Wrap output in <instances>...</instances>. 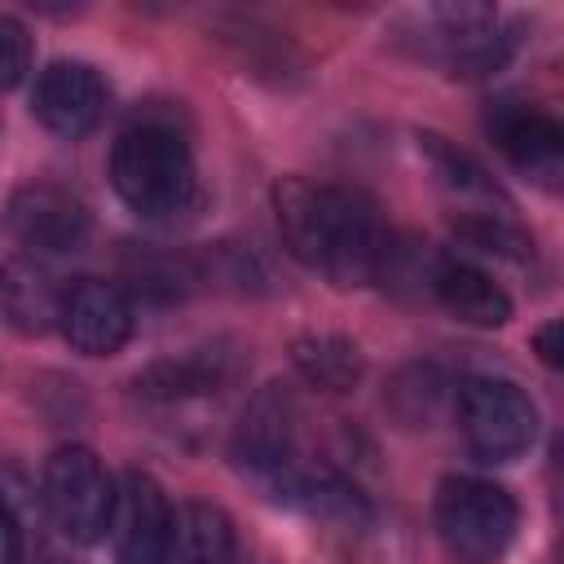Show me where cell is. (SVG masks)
Masks as SVG:
<instances>
[{
	"instance_id": "obj_1",
	"label": "cell",
	"mask_w": 564,
	"mask_h": 564,
	"mask_svg": "<svg viewBox=\"0 0 564 564\" xmlns=\"http://www.w3.org/2000/svg\"><path fill=\"white\" fill-rule=\"evenodd\" d=\"M273 212L291 256L326 273L335 286H366L379 278L392 238L366 194L286 176L273 189Z\"/></svg>"
},
{
	"instance_id": "obj_2",
	"label": "cell",
	"mask_w": 564,
	"mask_h": 564,
	"mask_svg": "<svg viewBox=\"0 0 564 564\" xmlns=\"http://www.w3.org/2000/svg\"><path fill=\"white\" fill-rule=\"evenodd\" d=\"M110 185L141 220H176L198 203L189 145L159 123L128 128L110 150Z\"/></svg>"
},
{
	"instance_id": "obj_3",
	"label": "cell",
	"mask_w": 564,
	"mask_h": 564,
	"mask_svg": "<svg viewBox=\"0 0 564 564\" xmlns=\"http://www.w3.org/2000/svg\"><path fill=\"white\" fill-rule=\"evenodd\" d=\"M520 524L516 498L480 476H449L436 489V533L463 564H494L511 546Z\"/></svg>"
},
{
	"instance_id": "obj_4",
	"label": "cell",
	"mask_w": 564,
	"mask_h": 564,
	"mask_svg": "<svg viewBox=\"0 0 564 564\" xmlns=\"http://www.w3.org/2000/svg\"><path fill=\"white\" fill-rule=\"evenodd\" d=\"M458 427L476 458L485 463H511L520 458L538 436V410L524 388L511 379L476 375L458 388Z\"/></svg>"
},
{
	"instance_id": "obj_5",
	"label": "cell",
	"mask_w": 564,
	"mask_h": 564,
	"mask_svg": "<svg viewBox=\"0 0 564 564\" xmlns=\"http://www.w3.org/2000/svg\"><path fill=\"white\" fill-rule=\"evenodd\" d=\"M44 507L70 542H97L110 524L115 485L101 458L84 445H66L44 463Z\"/></svg>"
},
{
	"instance_id": "obj_6",
	"label": "cell",
	"mask_w": 564,
	"mask_h": 564,
	"mask_svg": "<svg viewBox=\"0 0 564 564\" xmlns=\"http://www.w3.org/2000/svg\"><path fill=\"white\" fill-rule=\"evenodd\" d=\"M106 79L88 66V62H53L40 70L35 93H31V110L35 119L53 132V137H88L101 115H106Z\"/></svg>"
},
{
	"instance_id": "obj_7",
	"label": "cell",
	"mask_w": 564,
	"mask_h": 564,
	"mask_svg": "<svg viewBox=\"0 0 564 564\" xmlns=\"http://www.w3.org/2000/svg\"><path fill=\"white\" fill-rule=\"evenodd\" d=\"M57 326L84 357H110L132 335V304L115 282L84 278L57 300Z\"/></svg>"
},
{
	"instance_id": "obj_8",
	"label": "cell",
	"mask_w": 564,
	"mask_h": 564,
	"mask_svg": "<svg viewBox=\"0 0 564 564\" xmlns=\"http://www.w3.org/2000/svg\"><path fill=\"white\" fill-rule=\"evenodd\" d=\"M167 520H172V507H167L159 480L145 471H128L115 485V507H110V524H106L119 564H159Z\"/></svg>"
},
{
	"instance_id": "obj_9",
	"label": "cell",
	"mask_w": 564,
	"mask_h": 564,
	"mask_svg": "<svg viewBox=\"0 0 564 564\" xmlns=\"http://www.w3.org/2000/svg\"><path fill=\"white\" fill-rule=\"evenodd\" d=\"M9 229L31 251H75L88 238V207L70 189L35 181L9 198Z\"/></svg>"
},
{
	"instance_id": "obj_10",
	"label": "cell",
	"mask_w": 564,
	"mask_h": 564,
	"mask_svg": "<svg viewBox=\"0 0 564 564\" xmlns=\"http://www.w3.org/2000/svg\"><path fill=\"white\" fill-rule=\"evenodd\" d=\"M494 141L502 145V154L538 185L555 189L564 176V132L551 115L533 110V106H498V115L489 119Z\"/></svg>"
},
{
	"instance_id": "obj_11",
	"label": "cell",
	"mask_w": 564,
	"mask_h": 564,
	"mask_svg": "<svg viewBox=\"0 0 564 564\" xmlns=\"http://www.w3.org/2000/svg\"><path fill=\"white\" fill-rule=\"evenodd\" d=\"M291 445H295V397L269 383L247 401L234 432V454L256 471H282L291 463Z\"/></svg>"
},
{
	"instance_id": "obj_12",
	"label": "cell",
	"mask_w": 564,
	"mask_h": 564,
	"mask_svg": "<svg viewBox=\"0 0 564 564\" xmlns=\"http://www.w3.org/2000/svg\"><path fill=\"white\" fill-rule=\"evenodd\" d=\"M238 533L234 520L212 502H185L167 520L159 564H234Z\"/></svg>"
},
{
	"instance_id": "obj_13",
	"label": "cell",
	"mask_w": 564,
	"mask_h": 564,
	"mask_svg": "<svg viewBox=\"0 0 564 564\" xmlns=\"http://www.w3.org/2000/svg\"><path fill=\"white\" fill-rule=\"evenodd\" d=\"M432 295L458 317V322H467V326H502L507 317H511V295L485 273V269H476V264H467V260H449V256H441L436 264H432Z\"/></svg>"
},
{
	"instance_id": "obj_14",
	"label": "cell",
	"mask_w": 564,
	"mask_h": 564,
	"mask_svg": "<svg viewBox=\"0 0 564 564\" xmlns=\"http://www.w3.org/2000/svg\"><path fill=\"white\" fill-rule=\"evenodd\" d=\"M234 357L229 352H216V348H198V352H185V357H167V361H154L137 388L141 397H154V401H181V397H203V392H216L234 379Z\"/></svg>"
},
{
	"instance_id": "obj_15",
	"label": "cell",
	"mask_w": 564,
	"mask_h": 564,
	"mask_svg": "<svg viewBox=\"0 0 564 564\" xmlns=\"http://www.w3.org/2000/svg\"><path fill=\"white\" fill-rule=\"evenodd\" d=\"M291 361L322 392H348L361 379V370H366L361 348L352 339L335 335V330H308V335H300L291 344Z\"/></svg>"
},
{
	"instance_id": "obj_16",
	"label": "cell",
	"mask_w": 564,
	"mask_h": 564,
	"mask_svg": "<svg viewBox=\"0 0 564 564\" xmlns=\"http://www.w3.org/2000/svg\"><path fill=\"white\" fill-rule=\"evenodd\" d=\"M419 145H423V154H427V163L436 167V176H441L445 189H454V194H476V198H494V194H498L494 181L485 176V167H480L467 150L449 145L445 137H432V132H423Z\"/></svg>"
},
{
	"instance_id": "obj_17",
	"label": "cell",
	"mask_w": 564,
	"mask_h": 564,
	"mask_svg": "<svg viewBox=\"0 0 564 564\" xmlns=\"http://www.w3.org/2000/svg\"><path fill=\"white\" fill-rule=\"evenodd\" d=\"M31 70V35L18 18L0 13V88H13Z\"/></svg>"
},
{
	"instance_id": "obj_18",
	"label": "cell",
	"mask_w": 564,
	"mask_h": 564,
	"mask_svg": "<svg viewBox=\"0 0 564 564\" xmlns=\"http://www.w3.org/2000/svg\"><path fill=\"white\" fill-rule=\"evenodd\" d=\"M0 564H22V533L4 494H0Z\"/></svg>"
},
{
	"instance_id": "obj_19",
	"label": "cell",
	"mask_w": 564,
	"mask_h": 564,
	"mask_svg": "<svg viewBox=\"0 0 564 564\" xmlns=\"http://www.w3.org/2000/svg\"><path fill=\"white\" fill-rule=\"evenodd\" d=\"M533 344H538V357H542L546 366H560V322H555V317L538 330V339H533Z\"/></svg>"
},
{
	"instance_id": "obj_20",
	"label": "cell",
	"mask_w": 564,
	"mask_h": 564,
	"mask_svg": "<svg viewBox=\"0 0 564 564\" xmlns=\"http://www.w3.org/2000/svg\"><path fill=\"white\" fill-rule=\"evenodd\" d=\"M48 564H62V560H48Z\"/></svg>"
}]
</instances>
